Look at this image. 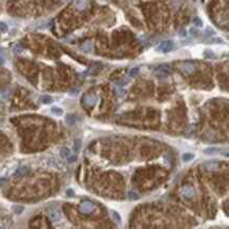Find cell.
I'll list each match as a JSON object with an SVG mask.
<instances>
[{
	"label": "cell",
	"instance_id": "cell-9",
	"mask_svg": "<svg viewBox=\"0 0 229 229\" xmlns=\"http://www.w3.org/2000/svg\"><path fill=\"white\" fill-rule=\"evenodd\" d=\"M71 154V151L69 148H67V147H64V148H61L60 151H59V155L62 157V159H67L68 156Z\"/></svg>",
	"mask_w": 229,
	"mask_h": 229
},
{
	"label": "cell",
	"instance_id": "cell-5",
	"mask_svg": "<svg viewBox=\"0 0 229 229\" xmlns=\"http://www.w3.org/2000/svg\"><path fill=\"white\" fill-rule=\"evenodd\" d=\"M194 194V190L193 188H191L190 186H185L183 190V196L185 198H190V196H193Z\"/></svg>",
	"mask_w": 229,
	"mask_h": 229
},
{
	"label": "cell",
	"instance_id": "cell-17",
	"mask_svg": "<svg viewBox=\"0 0 229 229\" xmlns=\"http://www.w3.org/2000/svg\"><path fill=\"white\" fill-rule=\"evenodd\" d=\"M193 23H194L196 28H203V25H204V23H203V21H202V19L200 17H196L193 19Z\"/></svg>",
	"mask_w": 229,
	"mask_h": 229
},
{
	"label": "cell",
	"instance_id": "cell-1",
	"mask_svg": "<svg viewBox=\"0 0 229 229\" xmlns=\"http://www.w3.org/2000/svg\"><path fill=\"white\" fill-rule=\"evenodd\" d=\"M95 204L91 201H85L79 205V211L83 214H90L95 210Z\"/></svg>",
	"mask_w": 229,
	"mask_h": 229
},
{
	"label": "cell",
	"instance_id": "cell-8",
	"mask_svg": "<svg viewBox=\"0 0 229 229\" xmlns=\"http://www.w3.org/2000/svg\"><path fill=\"white\" fill-rule=\"evenodd\" d=\"M219 151H220V149L217 148V147H209V148H207V149H204L203 152H204L205 154H208V155H212V154L217 153Z\"/></svg>",
	"mask_w": 229,
	"mask_h": 229
},
{
	"label": "cell",
	"instance_id": "cell-27",
	"mask_svg": "<svg viewBox=\"0 0 229 229\" xmlns=\"http://www.w3.org/2000/svg\"><path fill=\"white\" fill-rule=\"evenodd\" d=\"M223 154H224V155H225V156H226V157H228V152H227V151H226V152H225V153H223Z\"/></svg>",
	"mask_w": 229,
	"mask_h": 229
},
{
	"label": "cell",
	"instance_id": "cell-11",
	"mask_svg": "<svg viewBox=\"0 0 229 229\" xmlns=\"http://www.w3.org/2000/svg\"><path fill=\"white\" fill-rule=\"evenodd\" d=\"M40 100H41V103L44 105H49V104H52L53 103V98L50 96V95H44V96H42V97L40 98Z\"/></svg>",
	"mask_w": 229,
	"mask_h": 229
},
{
	"label": "cell",
	"instance_id": "cell-4",
	"mask_svg": "<svg viewBox=\"0 0 229 229\" xmlns=\"http://www.w3.org/2000/svg\"><path fill=\"white\" fill-rule=\"evenodd\" d=\"M96 103V97L92 96V95H86L83 98V104L87 106H93Z\"/></svg>",
	"mask_w": 229,
	"mask_h": 229
},
{
	"label": "cell",
	"instance_id": "cell-14",
	"mask_svg": "<svg viewBox=\"0 0 229 229\" xmlns=\"http://www.w3.org/2000/svg\"><path fill=\"white\" fill-rule=\"evenodd\" d=\"M128 198H129V200H132V201H136V200L139 199V196H138V194L136 192H135V191L131 190V191H129V192H128Z\"/></svg>",
	"mask_w": 229,
	"mask_h": 229
},
{
	"label": "cell",
	"instance_id": "cell-20",
	"mask_svg": "<svg viewBox=\"0 0 229 229\" xmlns=\"http://www.w3.org/2000/svg\"><path fill=\"white\" fill-rule=\"evenodd\" d=\"M23 209H25V208L22 207V206H14V207H13V211H14L16 214H20L22 211H23Z\"/></svg>",
	"mask_w": 229,
	"mask_h": 229
},
{
	"label": "cell",
	"instance_id": "cell-3",
	"mask_svg": "<svg viewBox=\"0 0 229 229\" xmlns=\"http://www.w3.org/2000/svg\"><path fill=\"white\" fill-rule=\"evenodd\" d=\"M50 220L52 221V222H58V221L60 220V212L57 210V209H53V210H51V212H50Z\"/></svg>",
	"mask_w": 229,
	"mask_h": 229
},
{
	"label": "cell",
	"instance_id": "cell-26",
	"mask_svg": "<svg viewBox=\"0 0 229 229\" xmlns=\"http://www.w3.org/2000/svg\"><path fill=\"white\" fill-rule=\"evenodd\" d=\"M209 43L211 42H222V39H220V38H213V39H211L208 41Z\"/></svg>",
	"mask_w": 229,
	"mask_h": 229
},
{
	"label": "cell",
	"instance_id": "cell-18",
	"mask_svg": "<svg viewBox=\"0 0 229 229\" xmlns=\"http://www.w3.org/2000/svg\"><path fill=\"white\" fill-rule=\"evenodd\" d=\"M81 148V141L80 139H75V143H74V150L75 152H78Z\"/></svg>",
	"mask_w": 229,
	"mask_h": 229
},
{
	"label": "cell",
	"instance_id": "cell-6",
	"mask_svg": "<svg viewBox=\"0 0 229 229\" xmlns=\"http://www.w3.org/2000/svg\"><path fill=\"white\" fill-rule=\"evenodd\" d=\"M29 169L27 167H20L19 169L16 170V172L14 173V176L15 177H20V176H23L27 172H28Z\"/></svg>",
	"mask_w": 229,
	"mask_h": 229
},
{
	"label": "cell",
	"instance_id": "cell-21",
	"mask_svg": "<svg viewBox=\"0 0 229 229\" xmlns=\"http://www.w3.org/2000/svg\"><path fill=\"white\" fill-rule=\"evenodd\" d=\"M189 33H190V35H192L193 37L199 36V30H198L196 28H190Z\"/></svg>",
	"mask_w": 229,
	"mask_h": 229
},
{
	"label": "cell",
	"instance_id": "cell-22",
	"mask_svg": "<svg viewBox=\"0 0 229 229\" xmlns=\"http://www.w3.org/2000/svg\"><path fill=\"white\" fill-rule=\"evenodd\" d=\"M204 56H205V57H206V58H214V57H215V55H214V53L212 52V51H210V50H208V51H205Z\"/></svg>",
	"mask_w": 229,
	"mask_h": 229
},
{
	"label": "cell",
	"instance_id": "cell-16",
	"mask_svg": "<svg viewBox=\"0 0 229 229\" xmlns=\"http://www.w3.org/2000/svg\"><path fill=\"white\" fill-rule=\"evenodd\" d=\"M138 72H139V68L134 67L133 69H131V70H130V72H129V77L133 78V77H135L136 75H137Z\"/></svg>",
	"mask_w": 229,
	"mask_h": 229
},
{
	"label": "cell",
	"instance_id": "cell-19",
	"mask_svg": "<svg viewBox=\"0 0 229 229\" xmlns=\"http://www.w3.org/2000/svg\"><path fill=\"white\" fill-rule=\"evenodd\" d=\"M66 120H67V122L69 125H74V124H75V117H74V115H72V114H69V115L67 116Z\"/></svg>",
	"mask_w": 229,
	"mask_h": 229
},
{
	"label": "cell",
	"instance_id": "cell-15",
	"mask_svg": "<svg viewBox=\"0 0 229 229\" xmlns=\"http://www.w3.org/2000/svg\"><path fill=\"white\" fill-rule=\"evenodd\" d=\"M184 69H185V71H186L187 73H192L193 71L196 70V67L193 66V64H186Z\"/></svg>",
	"mask_w": 229,
	"mask_h": 229
},
{
	"label": "cell",
	"instance_id": "cell-24",
	"mask_svg": "<svg viewBox=\"0 0 229 229\" xmlns=\"http://www.w3.org/2000/svg\"><path fill=\"white\" fill-rule=\"evenodd\" d=\"M67 159H68V162H69V163H74V162H76L77 155H76V154H73V155H71V154H70V155L68 156Z\"/></svg>",
	"mask_w": 229,
	"mask_h": 229
},
{
	"label": "cell",
	"instance_id": "cell-7",
	"mask_svg": "<svg viewBox=\"0 0 229 229\" xmlns=\"http://www.w3.org/2000/svg\"><path fill=\"white\" fill-rule=\"evenodd\" d=\"M193 159H194V154H193V153L186 152V153H184L183 155H182V159H183L185 163L191 162V161H193Z\"/></svg>",
	"mask_w": 229,
	"mask_h": 229
},
{
	"label": "cell",
	"instance_id": "cell-13",
	"mask_svg": "<svg viewBox=\"0 0 229 229\" xmlns=\"http://www.w3.org/2000/svg\"><path fill=\"white\" fill-rule=\"evenodd\" d=\"M51 112H52L53 114L57 115V116H60V115L64 114V110L60 109V108H58V107H52L51 108Z\"/></svg>",
	"mask_w": 229,
	"mask_h": 229
},
{
	"label": "cell",
	"instance_id": "cell-25",
	"mask_svg": "<svg viewBox=\"0 0 229 229\" xmlns=\"http://www.w3.org/2000/svg\"><path fill=\"white\" fill-rule=\"evenodd\" d=\"M67 196H75V192H74V190L73 189H68L67 190Z\"/></svg>",
	"mask_w": 229,
	"mask_h": 229
},
{
	"label": "cell",
	"instance_id": "cell-23",
	"mask_svg": "<svg viewBox=\"0 0 229 229\" xmlns=\"http://www.w3.org/2000/svg\"><path fill=\"white\" fill-rule=\"evenodd\" d=\"M8 30H9V28H8V25H6V23H4V22H0V32L5 33Z\"/></svg>",
	"mask_w": 229,
	"mask_h": 229
},
{
	"label": "cell",
	"instance_id": "cell-12",
	"mask_svg": "<svg viewBox=\"0 0 229 229\" xmlns=\"http://www.w3.org/2000/svg\"><path fill=\"white\" fill-rule=\"evenodd\" d=\"M75 5L78 10H83L86 8L87 5V2L85 0H76V2H75Z\"/></svg>",
	"mask_w": 229,
	"mask_h": 229
},
{
	"label": "cell",
	"instance_id": "cell-28",
	"mask_svg": "<svg viewBox=\"0 0 229 229\" xmlns=\"http://www.w3.org/2000/svg\"><path fill=\"white\" fill-rule=\"evenodd\" d=\"M192 1H196V0H192Z\"/></svg>",
	"mask_w": 229,
	"mask_h": 229
},
{
	"label": "cell",
	"instance_id": "cell-2",
	"mask_svg": "<svg viewBox=\"0 0 229 229\" xmlns=\"http://www.w3.org/2000/svg\"><path fill=\"white\" fill-rule=\"evenodd\" d=\"M174 48V42L171 40H166V41H163L161 44H159V49L162 51L163 53H168L170 52L171 50H173Z\"/></svg>",
	"mask_w": 229,
	"mask_h": 229
},
{
	"label": "cell",
	"instance_id": "cell-10",
	"mask_svg": "<svg viewBox=\"0 0 229 229\" xmlns=\"http://www.w3.org/2000/svg\"><path fill=\"white\" fill-rule=\"evenodd\" d=\"M111 215H112V219L114 220V222H116L117 224L122 223V217H120V215H119V213L117 211L111 210Z\"/></svg>",
	"mask_w": 229,
	"mask_h": 229
}]
</instances>
